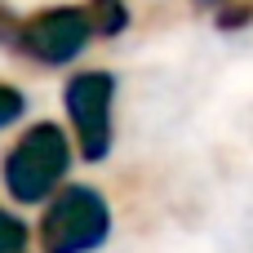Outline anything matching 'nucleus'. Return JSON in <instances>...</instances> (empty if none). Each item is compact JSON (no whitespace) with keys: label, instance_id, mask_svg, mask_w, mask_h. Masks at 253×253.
<instances>
[{"label":"nucleus","instance_id":"10","mask_svg":"<svg viewBox=\"0 0 253 253\" xmlns=\"http://www.w3.org/2000/svg\"><path fill=\"white\" fill-rule=\"evenodd\" d=\"M200 4H222V0H200Z\"/></svg>","mask_w":253,"mask_h":253},{"label":"nucleus","instance_id":"2","mask_svg":"<svg viewBox=\"0 0 253 253\" xmlns=\"http://www.w3.org/2000/svg\"><path fill=\"white\" fill-rule=\"evenodd\" d=\"M40 253H98L111 240V205L98 187L89 182H71L62 187L36 227Z\"/></svg>","mask_w":253,"mask_h":253},{"label":"nucleus","instance_id":"5","mask_svg":"<svg viewBox=\"0 0 253 253\" xmlns=\"http://www.w3.org/2000/svg\"><path fill=\"white\" fill-rule=\"evenodd\" d=\"M84 13L93 22V36H120L129 27V4L125 0H89Z\"/></svg>","mask_w":253,"mask_h":253},{"label":"nucleus","instance_id":"1","mask_svg":"<svg viewBox=\"0 0 253 253\" xmlns=\"http://www.w3.org/2000/svg\"><path fill=\"white\" fill-rule=\"evenodd\" d=\"M71 169V142L53 120L31 125L4 156V191L18 205H49L62 191V178Z\"/></svg>","mask_w":253,"mask_h":253},{"label":"nucleus","instance_id":"7","mask_svg":"<svg viewBox=\"0 0 253 253\" xmlns=\"http://www.w3.org/2000/svg\"><path fill=\"white\" fill-rule=\"evenodd\" d=\"M22 116H27V93H22L18 84L0 80V133H4L9 125H18Z\"/></svg>","mask_w":253,"mask_h":253},{"label":"nucleus","instance_id":"8","mask_svg":"<svg viewBox=\"0 0 253 253\" xmlns=\"http://www.w3.org/2000/svg\"><path fill=\"white\" fill-rule=\"evenodd\" d=\"M249 18H253V9L245 4V0H236V4H227V9L218 13V27H227V31H236V27H240V22H249Z\"/></svg>","mask_w":253,"mask_h":253},{"label":"nucleus","instance_id":"9","mask_svg":"<svg viewBox=\"0 0 253 253\" xmlns=\"http://www.w3.org/2000/svg\"><path fill=\"white\" fill-rule=\"evenodd\" d=\"M18 27H22V22H18V18H13V13H9V9L0 4V44H13Z\"/></svg>","mask_w":253,"mask_h":253},{"label":"nucleus","instance_id":"6","mask_svg":"<svg viewBox=\"0 0 253 253\" xmlns=\"http://www.w3.org/2000/svg\"><path fill=\"white\" fill-rule=\"evenodd\" d=\"M27 240H31L27 222H22L18 213L0 209V253H22V249H27Z\"/></svg>","mask_w":253,"mask_h":253},{"label":"nucleus","instance_id":"4","mask_svg":"<svg viewBox=\"0 0 253 253\" xmlns=\"http://www.w3.org/2000/svg\"><path fill=\"white\" fill-rule=\"evenodd\" d=\"M93 40V22L80 4H53V9H40L31 13L18 36H13V49L22 58H31L36 67H67L76 62Z\"/></svg>","mask_w":253,"mask_h":253},{"label":"nucleus","instance_id":"3","mask_svg":"<svg viewBox=\"0 0 253 253\" xmlns=\"http://www.w3.org/2000/svg\"><path fill=\"white\" fill-rule=\"evenodd\" d=\"M62 107L84 160H107L116 142V76L111 71H76L62 89Z\"/></svg>","mask_w":253,"mask_h":253}]
</instances>
